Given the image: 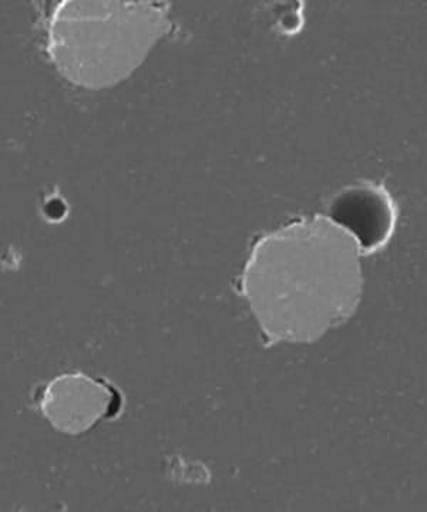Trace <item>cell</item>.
<instances>
[{
    "label": "cell",
    "mask_w": 427,
    "mask_h": 512,
    "mask_svg": "<svg viewBox=\"0 0 427 512\" xmlns=\"http://www.w3.org/2000/svg\"><path fill=\"white\" fill-rule=\"evenodd\" d=\"M361 249L329 220H301L262 238L244 291L272 342H314L346 322L361 302Z\"/></svg>",
    "instance_id": "1"
},
{
    "label": "cell",
    "mask_w": 427,
    "mask_h": 512,
    "mask_svg": "<svg viewBox=\"0 0 427 512\" xmlns=\"http://www.w3.org/2000/svg\"><path fill=\"white\" fill-rule=\"evenodd\" d=\"M156 3L65 2L49 28V52L70 82L90 89L121 82L167 32Z\"/></svg>",
    "instance_id": "2"
},
{
    "label": "cell",
    "mask_w": 427,
    "mask_h": 512,
    "mask_svg": "<svg viewBox=\"0 0 427 512\" xmlns=\"http://www.w3.org/2000/svg\"><path fill=\"white\" fill-rule=\"evenodd\" d=\"M328 218L355 239L362 255H369L388 244L398 208L385 187L363 181L335 195Z\"/></svg>",
    "instance_id": "3"
}]
</instances>
